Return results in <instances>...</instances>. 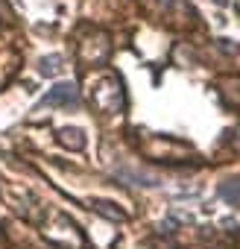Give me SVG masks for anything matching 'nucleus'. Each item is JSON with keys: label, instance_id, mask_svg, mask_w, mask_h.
Instances as JSON below:
<instances>
[{"label": "nucleus", "instance_id": "nucleus-5", "mask_svg": "<svg viewBox=\"0 0 240 249\" xmlns=\"http://www.w3.org/2000/svg\"><path fill=\"white\" fill-rule=\"evenodd\" d=\"M56 141H59L65 150H73V153L85 150V132L76 129V126H62V129L56 132Z\"/></svg>", "mask_w": 240, "mask_h": 249}, {"label": "nucleus", "instance_id": "nucleus-2", "mask_svg": "<svg viewBox=\"0 0 240 249\" xmlns=\"http://www.w3.org/2000/svg\"><path fill=\"white\" fill-rule=\"evenodd\" d=\"M91 103L103 114H120L126 108V91H123L120 76L117 73H105L103 79H97L94 88H91Z\"/></svg>", "mask_w": 240, "mask_h": 249}, {"label": "nucleus", "instance_id": "nucleus-3", "mask_svg": "<svg viewBox=\"0 0 240 249\" xmlns=\"http://www.w3.org/2000/svg\"><path fill=\"white\" fill-rule=\"evenodd\" d=\"M41 106H79V88L73 82H59L47 91V97L41 100Z\"/></svg>", "mask_w": 240, "mask_h": 249}, {"label": "nucleus", "instance_id": "nucleus-8", "mask_svg": "<svg viewBox=\"0 0 240 249\" xmlns=\"http://www.w3.org/2000/svg\"><path fill=\"white\" fill-rule=\"evenodd\" d=\"M217 194L228 202V205H237L240 208V176H231V179H223Z\"/></svg>", "mask_w": 240, "mask_h": 249}, {"label": "nucleus", "instance_id": "nucleus-4", "mask_svg": "<svg viewBox=\"0 0 240 249\" xmlns=\"http://www.w3.org/2000/svg\"><path fill=\"white\" fill-rule=\"evenodd\" d=\"M217 91H220V100L228 108L240 111V76H220L217 79Z\"/></svg>", "mask_w": 240, "mask_h": 249}, {"label": "nucleus", "instance_id": "nucleus-10", "mask_svg": "<svg viewBox=\"0 0 240 249\" xmlns=\"http://www.w3.org/2000/svg\"><path fill=\"white\" fill-rule=\"evenodd\" d=\"M147 6H153V9H170L173 6V0H144Z\"/></svg>", "mask_w": 240, "mask_h": 249}, {"label": "nucleus", "instance_id": "nucleus-6", "mask_svg": "<svg viewBox=\"0 0 240 249\" xmlns=\"http://www.w3.org/2000/svg\"><path fill=\"white\" fill-rule=\"evenodd\" d=\"M100 217H105V220H111V223H126L129 220V214L123 211V208H117L114 202H108V199H91L88 202Z\"/></svg>", "mask_w": 240, "mask_h": 249}, {"label": "nucleus", "instance_id": "nucleus-9", "mask_svg": "<svg viewBox=\"0 0 240 249\" xmlns=\"http://www.w3.org/2000/svg\"><path fill=\"white\" fill-rule=\"evenodd\" d=\"M62 68H65V59H62L59 53L44 56V59L38 62V73H41V76H56V73H62Z\"/></svg>", "mask_w": 240, "mask_h": 249}, {"label": "nucleus", "instance_id": "nucleus-7", "mask_svg": "<svg viewBox=\"0 0 240 249\" xmlns=\"http://www.w3.org/2000/svg\"><path fill=\"white\" fill-rule=\"evenodd\" d=\"M117 179H126L132 185H141V188H155L158 179L153 173H144V170H135V167H120L117 170Z\"/></svg>", "mask_w": 240, "mask_h": 249}, {"label": "nucleus", "instance_id": "nucleus-1", "mask_svg": "<svg viewBox=\"0 0 240 249\" xmlns=\"http://www.w3.org/2000/svg\"><path fill=\"white\" fill-rule=\"evenodd\" d=\"M76 56L88 68L105 65L108 56H111V38H108V33H103L97 27H82L79 38H76Z\"/></svg>", "mask_w": 240, "mask_h": 249}, {"label": "nucleus", "instance_id": "nucleus-11", "mask_svg": "<svg viewBox=\"0 0 240 249\" xmlns=\"http://www.w3.org/2000/svg\"><path fill=\"white\" fill-rule=\"evenodd\" d=\"M231 144H234V150L240 153V126H237V129L231 132Z\"/></svg>", "mask_w": 240, "mask_h": 249}]
</instances>
